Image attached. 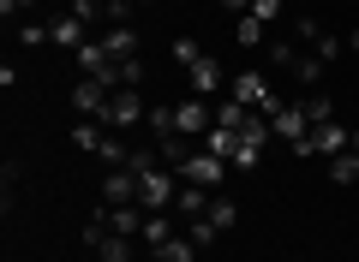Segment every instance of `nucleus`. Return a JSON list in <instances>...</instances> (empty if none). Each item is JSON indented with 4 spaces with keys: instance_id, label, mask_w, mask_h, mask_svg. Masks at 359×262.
Returning a JSON list of instances; mask_svg holds the SVG:
<instances>
[{
    "instance_id": "obj_1",
    "label": "nucleus",
    "mask_w": 359,
    "mask_h": 262,
    "mask_svg": "<svg viewBox=\"0 0 359 262\" xmlns=\"http://www.w3.org/2000/svg\"><path fill=\"white\" fill-rule=\"evenodd\" d=\"M174 60L186 66V84H192V96H204V101L228 84V78H222V66H216V54H198V42H186V36L174 42Z\"/></svg>"
},
{
    "instance_id": "obj_2",
    "label": "nucleus",
    "mask_w": 359,
    "mask_h": 262,
    "mask_svg": "<svg viewBox=\"0 0 359 262\" xmlns=\"http://www.w3.org/2000/svg\"><path fill=\"white\" fill-rule=\"evenodd\" d=\"M174 197H180V185H174V173H168V167H150V173H138V209H144V214L174 209Z\"/></svg>"
},
{
    "instance_id": "obj_3",
    "label": "nucleus",
    "mask_w": 359,
    "mask_h": 262,
    "mask_svg": "<svg viewBox=\"0 0 359 262\" xmlns=\"http://www.w3.org/2000/svg\"><path fill=\"white\" fill-rule=\"evenodd\" d=\"M138 119H150V101H144V89H114L108 96V108H102V125H138Z\"/></svg>"
},
{
    "instance_id": "obj_4",
    "label": "nucleus",
    "mask_w": 359,
    "mask_h": 262,
    "mask_svg": "<svg viewBox=\"0 0 359 262\" xmlns=\"http://www.w3.org/2000/svg\"><path fill=\"white\" fill-rule=\"evenodd\" d=\"M347 143H353V131H347L341 119H330V125H318V131H311V138L299 143L294 155H299V161H306V155H330V161H335V155H341Z\"/></svg>"
},
{
    "instance_id": "obj_5",
    "label": "nucleus",
    "mask_w": 359,
    "mask_h": 262,
    "mask_svg": "<svg viewBox=\"0 0 359 262\" xmlns=\"http://www.w3.org/2000/svg\"><path fill=\"white\" fill-rule=\"evenodd\" d=\"M269 131H276V138H282V143H294V150H299V143H306L311 131H318V125H311L306 101H287V108L276 113V119H269Z\"/></svg>"
},
{
    "instance_id": "obj_6",
    "label": "nucleus",
    "mask_w": 359,
    "mask_h": 262,
    "mask_svg": "<svg viewBox=\"0 0 359 262\" xmlns=\"http://www.w3.org/2000/svg\"><path fill=\"white\" fill-rule=\"evenodd\" d=\"M180 179H186V185H204V191H216L222 179H228V161H222V155H210V150H198L192 161L180 167Z\"/></svg>"
},
{
    "instance_id": "obj_7",
    "label": "nucleus",
    "mask_w": 359,
    "mask_h": 262,
    "mask_svg": "<svg viewBox=\"0 0 359 262\" xmlns=\"http://www.w3.org/2000/svg\"><path fill=\"white\" fill-rule=\"evenodd\" d=\"M210 125H216V108H210L204 96H192V101H180V108H174V131H180V138H198V131H210Z\"/></svg>"
},
{
    "instance_id": "obj_8",
    "label": "nucleus",
    "mask_w": 359,
    "mask_h": 262,
    "mask_svg": "<svg viewBox=\"0 0 359 262\" xmlns=\"http://www.w3.org/2000/svg\"><path fill=\"white\" fill-rule=\"evenodd\" d=\"M120 203H138V173L126 161L108 167V179H102V209H120Z\"/></svg>"
},
{
    "instance_id": "obj_9",
    "label": "nucleus",
    "mask_w": 359,
    "mask_h": 262,
    "mask_svg": "<svg viewBox=\"0 0 359 262\" xmlns=\"http://www.w3.org/2000/svg\"><path fill=\"white\" fill-rule=\"evenodd\" d=\"M108 96H114V89H108L102 78H78V84H72V108L84 113V119H102V108H108Z\"/></svg>"
},
{
    "instance_id": "obj_10",
    "label": "nucleus",
    "mask_w": 359,
    "mask_h": 262,
    "mask_svg": "<svg viewBox=\"0 0 359 262\" xmlns=\"http://www.w3.org/2000/svg\"><path fill=\"white\" fill-rule=\"evenodd\" d=\"M174 214H180V226L204 221V214H210V191H204V185H180V197H174Z\"/></svg>"
},
{
    "instance_id": "obj_11",
    "label": "nucleus",
    "mask_w": 359,
    "mask_h": 262,
    "mask_svg": "<svg viewBox=\"0 0 359 262\" xmlns=\"http://www.w3.org/2000/svg\"><path fill=\"white\" fill-rule=\"evenodd\" d=\"M264 89H269L264 72H240V78H228V101H240V108H257V101H264Z\"/></svg>"
},
{
    "instance_id": "obj_12",
    "label": "nucleus",
    "mask_w": 359,
    "mask_h": 262,
    "mask_svg": "<svg viewBox=\"0 0 359 262\" xmlns=\"http://www.w3.org/2000/svg\"><path fill=\"white\" fill-rule=\"evenodd\" d=\"M84 30H90L84 18H72V13H66V18H54V24H48V36L60 42V48H72V54H78V48H84V42H90Z\"/></svg>"
},
{
    "instance_id": "obj_13",
    "label": "nucleus",
    "mask_w": 359,
    "mask_h": 262,
    "mask_svg": "<svg viewBox=\"0 0 359 262\" xmlns=\"http://www.w3.org/2000/svg\"><path fill=\"white\" fill-rule=\"evenodd\" d=\"M96 42H102V48L114 54V60H126V54H138V30H132V24H114V30H102Z\"/></svg>"
},
{
    "instance_id": "obj_14",
    "label": "nucleus",
    "mask_w": 359,
    "mask_h": 262,
    "mask_svg": "<svg viewBox=\"0 0 359 262\" xmlns=\"http://www.w3.org/2000/svg\"><path fill=\"white\" fill-rule=\"evenodd\" d=\"M156 262H198V238L192 233H174L162 250H156Z\"/></svg>"
},
{
    "instance_id": "obj_15",
    "label": "nucleus",
    "mask_w": 359,
    "mask_h": 262,
    "mask_svg": "<svg viewBox=\"0 0 359 262\" xmlns=\"http://www.w3.org/2000/svg\"><path fill=\"white\" fill-rule=\"evenodd\" d=\"M252 113H257V108H240V101H216V125H222V131H245V125H252Z\"/></svg>"
},
{
    "instance_id": "obj_16",
    "label": "nucleus",
    "mask_w": 359,
    "mask_h": 262,
    "mask_svg": "<svg viewBox=\"0 0 359 262\" xmlns=\"http://www.w3.org/2000/svg\"><path fill=\"white\" fill-rule=\"evenodd\" d=\"M233 221H240V209H233V203H228V197H210V214H204V226H210V233H216V238H222V233H228V226H233Z\"/></svg>"
},
{
    "instance_id": "obj_17",
    "label": "nucleus",
    "mask_w": 359,
    "mask_h": 262,
    "mask_svg": "<svg viewBox=\"0 0 359 262\" xmlns=\"http://www.w3.org/2000/svg\"><path fill=\"white\" fill-rule=\"evenodd\" d=\"M138 238H144V245H150V250H162L168 238H174V214H168V209H162V214H150V221H144V233H138Z\"/></svg>"
},
{
    "instance_id": "obj_18",
    "label": "nucleus",
    "mask_w": 359,
    "mask_h": 262,
    "mask_svg": "<svg viewBox=\"0 0 359 262\" xmlns=\"http://www.w3.org/2000/svg\"><path fill=\"white\" fill-rule=\"evenodd\" d=\"M330 179H335V185H359V150H353V143L330 161Z\"/></svg>"
},
{
    "instance_id": "obj_19",
    "label": "nucleus",
    "mask_w": 359,
    "mask_h": 262,
    "mask_svg": "<svg viewBox=\"0 0 359 262\" xmlns=\"http://www.w3.org/2000/svg\"><path fill=\"white\" fill-rule=\"evenodd\" d=\"M72 143H78V150H90V155H102V143H108L102 138V119H78L72 125Z\"/></svg>"
},
{
    "instance_id": "obj_20",
    "label": "nucleus",
    "mask_w": 359,
    "mask_h": 262,
    "mask_svg": "<svg viewBox=\"0 0 359 262\" xmlns=\"http://www.w3.org/2000/svg\"><path fill=\"white\" fill-rule=\"evenodd\" d=\"M323 66H330V60H318V54H294V66H287V72H294L299 84H323Z\"/></svg>"
},
{
    "instance_id": "obj_21",
    "label": "nucleus",
    "mask_w": 359,
    "mask_h": 262,
    "mask_svg": "<svg viewBox=\"0 0 359 262\" xmlns=\"http://www.w3.org/2000/svg\"><path fill=\"white\" fill-rule=\"evenodd\" d=\"M96 256H102V262H132V238L126 233H108L102 245H96Z\"/></svg>"
},
{
    "instance_id": "obj_22",
    "label": "nucleus",
    "mask_w": 359,
    "mask_h": 262,
    "mask_svg": "<svg viewBox=\"0 0 359 262\" xmlns=\"http://www.w3.org/2000/svg\"><path fill=\"white\" fill-rule=\"evenodd\" d=\"M72 18H84V24H102V30H108V0H72Z\"/></svg>"
},
{
    "instance_id": "obj_23",
    "label": "nucleus",
    "mask_w": 359,
    "mask_h": 262,
    "mask_svg": "<svg viewBox=\"0 0 359 262\" xmlns=\"http://www.w3.org/2000/svg\"><path fill=\"white\" fill-rule=\"evenodd\" d=\"M264 30H269V24H257L252 13H240V30H233V42H245V48H257V42H269Z\"/></svg>"
},
{
    "instance_id": "obj_24",
    "label": "nucleus",
    "mask_w": 359,
    "mask_h": 262,
    "mask_svg": "<svg viewBox=\"0 0 359 262\" xmlns=\"http://www.w3.org/2000/svg\"><path fill=\"white\" fill-rule=\"evenodd\" d=\"M306 113H311V125H330V119H335V101L318 89V96H306Z\"/></svg>"
},
{
    "instance_id": "obj_25",
    "label": "nucleus",
    "mask_w": 359,
    "mask_h": 262,
    "mask_svg": "<svg viewBox=\"0 0 359 262\" xmlns=\"http://www.w3.org/2000/svg\"><path fill=\"white\" fill-rule=\"evenodd\" d=\"M144 125H150L156 138H168V131H174V108H162V101H156V108H150V119H144Z\"/></svg>"
},
{
    "instance_id": "obj_26",
    "label": "nucleus",
    "mask_w": 359,
    "mask_h": 262,
    "mask_svg": "<svg viewBox=\"0 0 359 262\" xmlns=\"http://www.w3.org/2000/svg\"><path fill=\"white\" fill-rule=\"evenodd\" d=\"M252 18L257 24H276V18H282V0H252Z\"/></svg>"
},
{
    "instance_id": "obj_27",
    "label": "nucleus",
    "mask_w": 359,
    "mask_h": 262,
    "mask_svg": "<svg viewBox=\"0 0 359 262\" xmlns=\"http://www.w3.org/2000/svg\"><path fill=\"white\" fill-rule=\"evenodd\" d=\"M311 54H318V60H341V42H335V36H330V30H323V36H318V42H311Z\"/></svg>"
},
{
    "instance_id": "obj_28",
    "label": "nucleus",
    "mask_w": 359,
    "mask_h": 262,
    "mask_svg": "<svg viewBox=\"0 0 359 262\" xmlns=\"http://www.w3.org/2000/svg\"><path fill=\"white\" fill-rule=\"evenodd\" d=\"M18 42H25V48H36V42H54V36H48L42 24H18Z\"/></svg>"
},
{
    "instance_id": "obj_29",
    "label": "nucleus",
    "mask_w": 359,
    "mask_h": 262,
    "mask_svg": "<svg viewBox=\"0 0 359 262\" xmlns=\"http://www.w3.org/2000/svg\"><path fill=\"white\" fill-rule=\"evenodd\" d=\"M108 24H132V0H108Z\"/></svg>"
},
{
    "instance_id": "obj_30",
    "label": "nucleus",
    "mask_w": 359,
    "mask_h": 262,
    "mask_svg": "<svg viewBox=\"0 0 359 262\" xmlns=\"http://www.w3.org/2000/svg\"><path fill=\"white\" fill-rule=\"evenodd\" d=\"M25 6H30V0H0V13H6V18H13V13H25Z\"/></svg>"
},
{
    "instance_id": "obj_31",
    "label": "nucleus",
    "mask_w": 359,
    "mask_h": 262,
    "mask_svg": "<svg viewBox=\"0 0 359 262\" xmlns=\"http://www.w3.org/2000/svg\"><path fill=\"white\" fill-rule=\"evenodd\" d=\"M222 6H233V13H252V0H222Z\"/></svg>"
},
{
    "instance_id": "obj_32",
    "label": "nucleus",
    "mask_w": 359,
    "mask_h": 262,
    "mask_svg": "<svg viewBox=\"0 0 359 262\" xmlns=\"http://www.w3.org/2000/svg\"><path fill=\"white\" fill-rule=\"evenodd\" d=\"M347 48H353V54H359V30H353V36H347Z\"/></svg>"
},
{
    "instance_id": "obj_33",
    "label": "nucleus",
    "mask_w": 359,
    "mask_h": 262,
    "mask_svg": "<svg viewBox=\"0 0 359 262\" xmlns=\"http://www.w3.org/2000/svg\"><path fill=\"white\" fill-rule=\"evenodd\" d=\"M144 6H156V0H144Z\"/></svg>"
}]
</instances>
